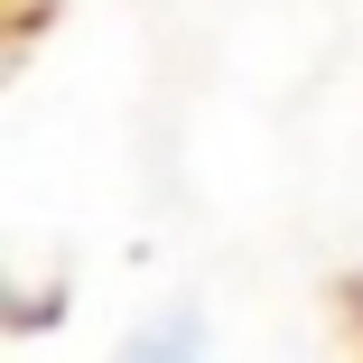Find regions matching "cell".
Masks as SVG:
<instances>
[{
  "label": "cell",
  "mask_w": 363,
  "mask_h": 363,
  "mask_svg": "<svg viewBox=\"0 0 363 363\" xmlns=\"http://www.w3.org/2000/svg\"><path fill=\"white\" fill-rule=\"evenodd\" d=\"M130 363H186V345H140Z\"/></svg>",
  "instance_id": "obj_1"
}]
</instances>
